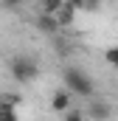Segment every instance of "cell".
<instances>
[{
    "mask_svg": "<svg viewBox=\"0 0 118 121\" xmlns=\"http://www.w3.org/2000/svg\"><path fill=\"white\" fill-rule=\"evenodd\" d=\"M8 73H11V79L17 82V85H28V82H34L37 76H39V65H37V59L34 56H11V62H8Z\"/></svg>",
    "mask_w": 118,
    "mask_h": 121,
    "instance_id": "cell-2",
    "label": "cell"
},
{
    "mask_svg": "<svg viewBox=\"0 0 118 121\" xmlns=\"http://www.w3.org/2000/svg\"><path fill=\"white\" fill-rule=\"evenodd\" d=\"M84 113H87L93 121H110V116H113V107H110L107 101H93Z\"/></svg>",
    "mask_w": 118,
    "mask_h": 121,
    "instance_id": "cell-3",
    "label": "cell"
},
{
    "mask_svg": "<svg viewBox=\"0 0 118 121\" xmlns=\"http://www.w3.org/2000/svg\"><path fill=\"white\" fill-rule=\"evenodd\" d=\"M104 62H107L110 68H118V45H113V48L104 51Z\"/></svg>",
    "mask_w": 118,
    "mask_h": 121,
    "instance_id": "cell-8",
    "label": "cell"
},
{
    "mask_svg": "<svg viewBox=\"0 0 118 121\" xmlns=\"http://www.w3.org/2000/svg\"><path fill=\"white\" fill-rule=\"evenodd\" d=\"M0 9H3V0H0Z\"/></svg>",
    "mask_w": 118,
    "mask_h": 121,
    "instance_id": "cell-11",
    "label": "cell"
},
{
    "mask_svg": "<svg viewBox=\"0 0 118 121\" xmlns=\"http://www.w3.org/2000/svg\"><path fill=\"white\" fill-rule=\"evenodd\" d=\"M62 79H65V87H67V90H70V93H76V96H82V99H90V96L96 93L93 79H90V76L82 70V68H65Z\"/></svg>",
    "mask_w": 118,
    "mask_h": 121,
    "instance_id": "cell-1",
    "label": "cell"
},
{
    "mask_svg": "<svg viewBox=\"0 0 118 121\" xmlns=\"http://www.w3.org/2000/svg\"><path fill=\"white\" fill-rule=\"evenodd\" d=\"M84 118H87V113H82V110H73V107L65 113V121H84Z\"/></svg>",
    "mask_w": 118,
    "mask_h": 121,
    "instance_id": "cell-9",
    "label": "cell"
},
{
    "mask_svg": "<svg viewBox=\"0 0 118 121\" xmlns=\"http://www.w3.org/2000/svg\"><path fill=\"white\" fill-rule=\"evenodd\" d=\"M67 0H42V11H48V14H59V9L65 6Z\"/></svg>",
    "mask_w": 118,
    "mask_h": 121,
    "instance_id": "cell-7",
    "label": "cell"
},
{
    "mask_svg": "<svg viewBox=\"0 0 118 121\" xmlns=\"http://www.w3.org/2000/svg\"><path fill=\"white\" fill-rule=\"evenodd\" d=\"M0 121H17V104L0 101Z\"/></svg>",
    "mask_w": 118,
    "mask_h": 121,
    "instance_id": "cell-6",
    "label": "cell"
},
{
    "mask_svg": "<svg viewBox=\"0 0 118 121\" xmlns=\"http://www.w3.org/2000/svg\"><path fill=\"white\" fill-rule=\"evenodd\" d=\"M59 26H62V23H59V17H56V14H48V11H42V14L37 17V28L42 31V34H56Z\"/></svg>",
    "mask_w": 118,
    "mask_h": 121,
    "instance_id": "cell-4",
    "label": "cell"
},
{
    "mask_svg": "<svg viewBox=\"0 0 118 121\" xmlns=\"http://www.w3.org/2000/svg\"><path fill=\"white\" fill-rule=\"evenodd\" d=\"M3 6L6 9H17V6H23V0H3Z\"/></svg>",
    "mask_w": 118,
    "mask_h": 121,
    "instance_id": "cell-10",
    "label": "cell"
},
{
    "mask_svg": "<svg viewBox=\"0 0 118 121\" xmlns=\"http://www.w3.org/2000/svg\"><path fill=\"white\" fill-rule=\"evenodd\" d=\"M51 110H54V113H62V116L70 110V90H67V87L54 93V99H51Z\"/></svg>",
    "mask_w": 118,
    "mask_h": 121,
    "instance_id": "cell-5",
    "label": "cell"
}]
</instances>
